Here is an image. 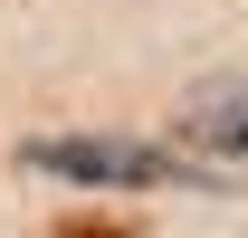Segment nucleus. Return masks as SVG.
Returning a JSON list of instances; mask_svg holds the SVG:
<instances>
[{
	"label": "nucleus",
	"mask_w": 248,
	"mask_h": 238,
	"mask_svg": "<svg viewBox=\"0 0 248 238\" xmlns=\"http://www.w3.org/2000/svg\"><path fill=\"white\" fill-rule=\"evenodd\" d=\"M182 134H191V143H219V152H248V86H210V95H191Z\"/></svg>",
	"instance_id": "2"
},
{
	"label": "nucleus",
	"mask_w": 248,
	"mask_h": 238,
	"mask_svg": "<svg viewBox=\"0 0 248 238\" xmlns=\"http://www.w3.org/2000/svg\"><path fill=\"white\" fill-rule=\"evenodd\" d=\"M29 172L48 181H86V191H162V181H210L201 162H182V152L162 143H124V134H48V143L19 152Z\"/></svg>",
	"instance_id": "1"
},
{
	"label": "nucleus",
	"mask_w": 248,
	"mask_h": 238,
	"mask_svg": "<svg viewBox=\"0 0 248 238\" xmlns=\"http://www.w3.org/2000/svg\"><path fill=\"white\" fill-rule=\"evenodd\" d=\"M58 238H134L124 219H58Z\"/></svg>",
	"instance_id": "3"
}]
</instances>
